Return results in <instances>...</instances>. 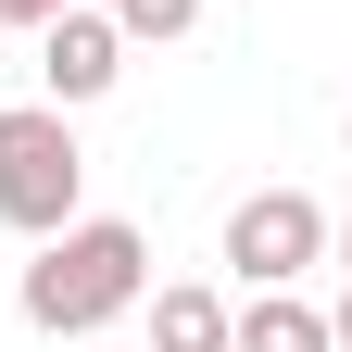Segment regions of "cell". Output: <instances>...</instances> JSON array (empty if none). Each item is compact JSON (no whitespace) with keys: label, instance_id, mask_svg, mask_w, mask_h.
<instances>
[{"label":"cell","instance_id":"cell-1","mask_svg":"<svg viewBox=\"0 0 352 352\" xmlns=\"http://www.w3.org/2000/svg\"><path fill=\"white\" fill-rule=\"evenodd\" d=\"M139 289H151V239L126 227V214H63V227L38 239V264H25V327L101 340L113 315H139Z\"/></svg>","mask_w":352,"mask_h":352},{"label":"cell","instance_id":"cell-2","mask_svg":"<svg viewBox=\"0 0 352 352\" xmlns=\"http://www.w3.org/2000/svg\"><path fill=\"white\" fill-rule=\"evenodd\" d=\"M76 201H88V151H76L63 101H13V113H0V227L51 239Z\"/></svg>","mask_w":352,"mask_h":352},{"label":"cell","instance_id":"cell-3","mask_svg":"<svg viewBox=\"0 0 352 352\" xmlns=\"http://www.w3.org/2000/svg\"><path fill=\"white\" fill-rule=\"evenodd\" d=\"M315 252H327V214L302 201V189H252V201L227 214V264H239L252 289H289Z\"/></svg>","mask_w":352,"mask_h":352},{"label":"cell","instance_id":"cell-4","mask_svg":"<svg viewBox=\"0 0 352 352\" xmlns=\"http://www.w3.org/2000/svg\"><path fill=\"white\" fill-rule=\"evenodd\" d=\"M113 76H126V25L101 13V0H63V13L38 25V88L76 113V101H101Z\"/></svg>","mask_w":352,"mask_h":352},{"label":"cell","instance_id":"cell-5","mask_svg":"<svg viewBox=\"0 0 352 352\" xmlns=\"http://www.w3.org/2000/svg\"><path fill=\"white\" fill-rule=\"evenodd\" d=\"M227 352H327V315L289 302V289H252L239 315H227Z\"/></svg>","mask_w":352,"mask_h":352},{"label":"cell","instance_id":"cell-6","mask_svg":"<svg viewBox=\"0 0 352 352\" xmlns=\"http://www.w3.org/2000/svg\"><path fill=\"white\" fill-rule=\"evenodd\" d=\"M139 302H151V340L139 352H227V302H214V289L176 277V289H139Z\"/></svg>","mask_w":352,"mask_h":352},{"label":"cell","instance_id":"cell-7","mask_svg":"<svg viewBox=\"0 0 352 352\" xmlns=\"http://www.w3.org/2000/svg\"><path fill=\"white\" fill-rule=\"evenodd\" d=\"M101 13H113L126 38H189V25H201V0H101Z\"/></svg>","mask_w":352,"mask_h":352},{"label":"cell","instance_id":"cell-8","mask_svg":"<svg viewBox=\"0 0 352 352\" xmlns=\"http://www.w3.org/2000/svg\"><path fill=\"white\" fill-rule=\"evenodd\" d=\"M63 13V0H0V25H51Z\"/></svg>","mask_w":352,"mask_h":352},{"label":"cell","instance_id":"cell-9","mask_svg":"<svg viewBox=\"0 0 352 352\" xmlns=\"http://www.w3.org/2000/svg\"><path fill=\"white\" fill-rule=\"evenodd\" d=\"M327 352H352V277H340V315H327Z\"/></svg>","mask_w":352,"mask_h":352},{"label":"cell","instance_id":"cell-10","mask_svg":"<svg viewBox=\"0 0 352 352\" xmlns=\"http://www.w3.org/2000/svg\"><path fill=\"white\" fill-rule=\"evenodd\" d=\"M340 277H352V227H340Z\"/></svg>","mask_w":352,"mask_h":352}]
</instances>
